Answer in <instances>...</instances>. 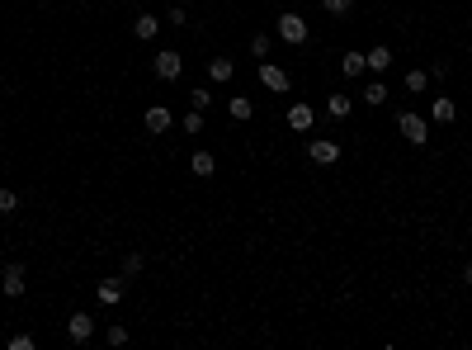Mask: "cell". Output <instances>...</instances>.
I'll return each mask as SVG.
<instances>
[{"label":"cell","instance_id":"52a82bcc","mask_svg":"<svg viewBox=\"0 0 472 350\" xmlns=\"http://www.w3.org/2000/svg\"><path fill=\"white\" fill-rule=\"evenodd\" d=\"M90 336H94V318L90 313H71V318H66V341H71V346H85Z\"/></svg>","mask_w":472,"mask_h":350},{"label":"cell","instance_id":"ffe728a7","mask_svg":"<svg viewBox=\"0 0 472 350\" xmlns=\"http://www.w3.org/2000/svg\"><path fill=\"white\" fill-rule=\"evenodd\" d=\"M269 48H274V38H269V33H255V38H251V57H255V62H269Z\"/></svg>","mask_w":472,"mask_h":350},{"label":"cell","instance_id":"484cf974","mask_svg":"<svg viewBox=\"0 0 472 350\" xmlns=\"http://www.w3.org/2000/svg\"><path fill=\"white\" fill-rule=\"evenodd\" d=\"M33 346H38V341H33L29 332H15V336H10V350H33Z\"/></svg>","mask_w":472,"mask_h":350},{"label":"cell","instance_id":"30bf717a","mask_svg":"<svg viewBox=\"0 0 472 350\" xmlns=\"http://www.w3.org/2000/svg\"><path fill=\"white\" fill-rule=\"evenodd\" d=\"M175 128V114L166 109V104H151L147 109V133H170Z\"/></svg>","mask_w":472,"mask_h":350},{"label":"cell","instance_id":"7c38bea8","mask_svg":"<svg viewBox=\"0 0 472 350\" xmlns=\"http://www.w3.org/2000/svg\"><path fill=\"white\" fill-rule=\"evenodd\" d=\"M189 171L199 175V180H208V175L218 171V157H213V152H204V147H199V152H194V157H189Z\"/></svg>","mask_w":472,"mask_h":350},{"label":"cell","instance_id":"6da1fadb","mask_svg":"<svg viewBox=\"0 0 472 350\" xmlns=\"http://www.w3.org/2000/svg\"><path fill=\"white\" fill-rule=\"evenodd\" d=\"M397 128H402V138H406L411 147H425V143H430V123H425V114H416V109L397 114Z\"/></svg>","mask_w":472,"mask_h":350},{"label":"cell","instance_id":"3957f363","mask_svg":"<svg viewBox=\"0 0 472 350\" xmlns=\"http://www.w3.org/2000/svg\"><path fill=\"white\" fill-rule=\"evenodd\" d=\"M307 161H312V166H335V161H340V143H330V138H307Z\"/></svg>","mask_w":472,"mask_h":350},{"label":"cell","instance_id":"2e32d148","mask_svg":"<svg viewBox=\"0 0 472 350\" xmlns=\"http://www.w3.org/2000/svg\"><path fill=\"white\" fill-rule=\"evenodd\" d=\"M208 76L218 80V85H227V80L236 76V62L232 57H213V62H208Z\"/></svg>","mask_w":472,"mask_h":350},{"label":"cell","instance_id":"603a6c76","mask_svg":"<svg viewBox=\"0 0 472 350\" xmlns=\"http://www.w3.org/2000/svg\"><path fill=\"white\" fill-rule=\"evenodd\" d=\"M406 95H425V71L421 66H411L406 71Z\"/></svg>","mask_w":472,"mask_h":350},{"label":"cell","instance_id":"7402d4cb","mask_svg":"<svg viewBox=\"0 0 472 350\" xmlns=\"http://www.w3.org/2000/svg\"><path fill=\"white\" fill-rule=\"evenodd\" d=\"M142 265H147V260H142V251H128V255H123V279H137Z\"/></svg>","mask_w":472,"mask_h":350},{"label":"cell","instance_id":"e0dca14e","mask_svg":"<svg viewBox=\"0 0 472 350\" xmlns=\"http://www.w3.org/2000/svg\"><path fill=\"white\" fill-rule=\"evenodd\" d=\"M340 71H345L349 80L364 76V71H368V57H364V52H345V57H340Z\"/></svg>","mask_w":472,"mask_h":350},{"label":"cell","instance_id":"9c48e42d","mask_svg":"<svg viewBox=\"0 0 472 350\" xmlns=\"http://www.w3.org/2000/svg\"><path fill=\"white\" fill-rule=\"evenodd\" d=\"M123 294H128V279H123V274H118V279H99V289H94V298L104 303V308L123 303Z\"/></svg>","mask_w":472,"mask_h":350},{"label":"cell","instance_id":"f546056e","mask_svg":"<svg viewBox=\"0 0 472 350\" xmlns=\"http://www.w3.org/2000/svg\"><path fill=\"white\" fill-rule=\"evenodd\" d=\"M463 284L472 289V260H468V265H463Z\"/></svg>","mask_w":472,"mask_h":350},{"label":"cell","instance_id":"d6986e66","mask_svg":"<svg viewBox=\"0 0 472 350\" xmlns=\"http://www.w3.org/2000/svg\"><path fill=\"white\" fill-rule=\"evenodd\" d=\"M326 114H330V119H349V95H345V90H335V95L326 99Z\"/></svg>","mask_w":472,"mask_h":350},{"label":"cell","instance_id":"83f0119b","mask_svg":"<svg viewBox=\"0 0 472 350\" xmlns=\"http://www.w3.org/2000/svg\"><path fill=\"white\" fill-rule=\"evenodd\" d=\"M166 19H170L175 29H189V10H185V5H175V10H170V15H166Z\"/></svg>","mask_w":472,"mask_h":350},{"label":"cell","instance_id":"44dd1931","mask_svg":"<svg viewBox=\"0 0 472 350\" xmlns=\"http://www.w3.org/2000/svg\"><path fill=\"white\" fill-rule=\"evenodd\" d=\"M180 128H185V133H194V138H199V133H204V128H208V123H204V109H189L185 119H180Z\"/></svg>","mask_w":472,"mask_h":350},{"label":"cell","instance_id":"4316f807","mask_svg":"<svg viewBox=\"0 0 472 350\" xmlns=\"http://www.w3.org/2000/svg\"><path fill=\"white\" fill-rule=\"evenodd\" d=\"M19 208V194L15 190H0V213H15Z\"/></svg>","mask_w":472,"mask_h":350},{"label":"cell","instance_id":"8992f818","mask_svg":"<svg viewBox=\"0 0 472 350\" xmlns=\"http://www.w3.org/2000/svg\"><path fill=\"white\" fill-rule=\"evenodd\" d=\"M151 71H156L161 80H180V76H185V57H180V52H166V48H161L156 57H151Z\"/></svg>","mask_w":472,"mask_h":350},{"label":"cell","instance_id":"ba28073f","mask_svg":"<svg viewBox=\"0 0 472 350\" xmlns=\"http://www.w3.org/2000/svg\"><path fill=\"white\" fill-rule=\"evenodd\" d=\"M312 123H316L312 104H307V99H293V104H288V128H293V133H312Z\"/></svg>","mask_w":472,"mask_h":350},{"label":"cell","instance_id":"4fadbf2b","mask_svg":"<svg viewBox=\"0 0 472 350\" xmlns=\"http://www.w3.org/2000/svg\"><path fill=\"white\" fill-rule=\"evenodd\" d=\"M454 119H458V104L449 95H440L435 104H430V123H454Z\"/></svg>","mask_w":472,"mask_h":350},{"label":"cell","instance_id":"277c9868","mask_svg":"<svg viewBox=\"0 0 472 350\" xmlns=\"http://www.w3.org/2000/svg\"><path fill=\"white\" fill-rule=\"evenodd\" d=\"M24 289H29V274H24V265H19V260H10V265L0 270V294H5V298H19Z\"/></svg>","mask_w":472,"mask_h":350},{"label":"cell","instance_id":"5b68a950","mask_svg":"<svg viewBox=\"0 0 472 350\" xmlns=\"http://www.w3.org/2000/svg\"><path fill=\"white\" fill-rule=\"evenodd\" d=\"M260 85L274 90V95H288V90H293V80H288V71H283L279 62H260Z\"/></svg>","mask_w":472,"mask_h":350},{"label":"cell","instance_id":"9a60e30c","mask_svg":"<svg viewBox=\"0 0 472 350\" xmlns=\"http://www.w3.org/2000/svg\"><path fill=\"white\" fill-rule=\"evenodd\" d=\"M364 57H368V71H373V76H383V71L392 66V52H387V43H378V48H368Z\"/></svg>","mask_w":472,"mask_h":350},{"label":"cell","instance_id":"7a4b0ae2","mask_svg":"<svg viewBox=\"0 0 472 350\" xmlns=\"http://www.w3.org/2000/svg\"><path fill=\"white\" fill-rule=\"evenodd\" d=\"M274 33H279L283 43H293V48H302V43H307V19H302V15H279Z\"/></svg>","mask_w":472,"mask_h":350},{"label":"cell","instance_id":"5bb4252c","mask_svg":"<svg viewBox=\"0 0 472 350\" xmlns=\"http://www.w3.org/2000/svg\"><path fill=\"white\" fill-rule=\"evenodd\" d=\"M132 33H137L142 43H151V38L161 33V15H137L132 19Z\"/></svg>","mask_w":472,"mask_h":350},{"label":"cell","instance_id":"8fae6325","mask_svg":"<svg viewBox=\"0 0 472 350\" xmlns=\"http://www.w3.org/2000/svg\"><path fill=\"white\" fill-rule=\"evenodd\" d=\"M227 114H232V123H251V119H255L251 95H232V99H227Z\"/></svg>","mask_w":472,"mask_h":350},{"label":"cell","instance_id":"d4e9b609","mask_svg":"<svg viewBox=\"0 0 472 350\" xmlns=\"http://www.w3.org/2000/svg\"><path fill=\"white\" fill-rule=\"evenodd\" d=\"M321 10H326V15H349L354 0H321Z\"/></svg>","mask_w":472,"mask_h":350},{"label":"cell","instance_id":"f1b7e54d","mask_svg":"<svg viewBox=\"0 0 472 350\" xmlns=\"http://www.w3.org/2000/svg\"><path fill=\"white\" fill-rule=\"evenodd\" d=\"M189 104H194V109H208L213 95H208V90H189Z\"/></svg>","mask_w":472,"mask_h":350},{"label":"cell","instance_id":"ac0fdd59","mask_svg":"<svg viewBox=\"0 0 472 350\" xmlns=\"http://www.w3.org/2000/svg\"><path fill=\"white\" fill-rule=\"evenodd\" d=\"M364 104H387V80L373 76L368 85H364Z\"/></svg>","mask_w":472,"mask_h":350},{"label":"cell","instance_id":"cb8c5ba5","mask_svg":"<svg viewBox=\"0 0 472 350\" xmlns=\"http://www.w3.org/2000/svg\"><path fill=\"white\" fill-rule=\"evenodd\" d=\"M104 341H109V346H128V327L123 322H113L109 332H104Z\"/></svg>","mask_w":472,"mask_h":350}]
</instances>
